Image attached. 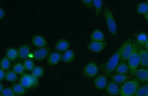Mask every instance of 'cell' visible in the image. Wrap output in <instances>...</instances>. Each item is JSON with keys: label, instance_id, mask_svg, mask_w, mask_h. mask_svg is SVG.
Masks as SVG:
<instances>
[{"label": "cell", "instance_id": "6da1fadb", "mask_svg": "<svg viewBox=\"0 0 148 96\" xmlns=\"http://www.w3.org/2000/svg\"><path fill=\"white\" fill-rule=\"evenodd\" d=\"M125 44V42L124 43L119 49L103 65V71L107 76H109L115 70L116 67L118 65L120 59L121 58V52H122Z\"/></svg>", "mask_w": 148, "mask_h": 96}, {"label": "cell", "instance_id": "7a4b0ae2", "mask_svg": "<svg viewBox=\"0 0 148 96\" xmlns=\"http://www.w3.org/2000/svg\"><path fill=\"white\" fill-rule=\"evenodd\" d=\"M129 70L132 75H135L140 64L139 48L136 43H133L132 53L127 60Z\"/></svg>", "mask_w": 148, "mask_h": 96}, {"label": "cell", "instance_id": "3957f363", "mask_svg": "<svg viewBox=\"0 0 148 96\" xmlns=\"http://www.w3.org/2000/svg\"><path fill=\"white\" fill-rule=\"evenodd\" d=\"M139 86V84L136 80L126 81L123 84L120 89V96H133Z\"/></svg>", "mask_w": 148, "mask_h": 96}, {"label": "cell", "instance_id": "277c9868", "mask_svg": "<svg viewBox=\"0 0 148 96\" xmlns=\"http://www.w3.org/2000/svg\"><path fill=\"white\" fill-rule=\"evenodd\" d=\"M104 15L110 33L113 36H116L117 34V25L112 12L108 8H105L104 10Z\"/></svg>", "mask_w": 148, "mask_h": 96}, {"label": "cell", "instance_id": "5b68a950", "mask_svg": "<svg viewBox=\"0 0 148 96\" xmlns=\"http://www.w3.org/2000/svg\"><path fill=\"white\" fill-rule=\"evenodd\" d=\"M20 83L26 89H30L38 86L39 81L32 74H24L21 77Z\"/></svg>", "mask_w": 148, "mask_h": 96}, {"label": "cell", "instance_id": "8992f818", "mask_svg": "<svg viewBox=\"0 0 148 96\" xmlns=\"http://www.w3.org/2000/svg\"><path fill=\"white\" fill-rule=\"evenodd\" d=\"M98 73V68L96 63L91 62L84 67L83 74L86 77L92 78L95 77Z\"/></svg>", "mask_w": 148, "mask_h": 96}, {"label": "cell", "instance_id": "52a82bcc", "mask_svg": "<svg viewBox=\"0 0 148 96\" xmlns=\"http://www.w3.org/2000/svg\"><path fill=\"white\" fill-rule=\"evenodd\" d=\"M49 50L46 47L40 48L35 50L33 53V58L38 61H41L48 56Z\"/></svg>", "mask_w": 148, "mask_h": 96}, {"label": "cell", "instance_id": "ba28073f", "mask_svg": "<svg viewBox=\"0 0 148 96\" xmlns=\"http://www.w3.org/2000/svg\"><path fill=\"white\" fill-rule=\"evenodd\" d=\"M133 43L130 40L125 42V45L123 48L121 58L124 61H127L133 51Z\"/></svg>", "mask_w": 148, "mask_h": 96}, {"label": "cell", "instance_id": "9c48e42d", "mask_svg": "<svg viewBox=\"0 0 148 96\" xmlns=\"http://www.w3.org/2000/svg\"><path fill=\"white\" fill-rule=\"evenodd\" d=\"M106 46V43L102 42H91L88 44L87 48L88 50L98 53L101 52Z\"/></svg>", "mask_w": 148, "mask_h": 96}, {"label": "cell", "instance_id": "30bf717a", "mask_svg": "<svg viewBox=\"0 0 148 96\" xmlns=\"http://www.w3.org/2000/svg\"><path fill=\"white\" fill-rule=\"evenodd\" d=\"M32 42L35 46L39 48L45 47L47 44L46 39L43 36L39 35L33 37L32 39Z\"/></svg>", "mask_w": 148, "mask_h": 96}, {"label": "cell", "instance_id": "8fae6325", "mask_svg": "<svg viewBox=\"0 0 148 96\" xmlns=\"http://www.w3.org/2000/svg\"><path fill=\"white\" fill-rule=\"evenodd\" d=\"M18 57L21 59H26L30 55L31 49L29 46L26 44L22 45L18 48Z\"/></svg>", "mask_w": 148, "mask_h": 96}, {"label": "cell", "instance_id": "7c38bea8", "mask_svg": "<svg viewBox=\"0 0 148 96\" xmlns=\"http://www.w3.org/2000/svg\"><path fill=\"white\" fill-rule=\"evenodd\" d=\"M61 55L59 52H52L49 55L47 59L49 65L54 66L57 65L62 59Z\"/></svg>", "mask_w": 148, "mask_h": 96}, {"label": "cell", "instance_id": "4fadbf2b", "mask_svg": "<svg viewBox=\"0 0 148 96\" xmlns=\"http://www.w3.org/2000/svg\"><path fill=\"white\" fill-rule=\"evenodd\" d=\"M106 91L109 95L115 96L120 93V89L117 84L114 82H110L107 85Z\"/></svg>", "mask_w": 148, "mask_h": 96}, {"label": "cell", "instance_id": "5bb4252c", "mask_svg": "<svg viewBox=\"0 0 148 96\" xmlns=\"http://www.w3.org/2000/svg\"><path fill=\"white\" fill-rule=\"evenodd\" d=\"M94 84L96 88L99 89H103L107 86V80L105 76H99L94 81Z\"/></svg>", "mask_w": 148, "mask_h": 96}, {"label": "cell", "instance_id": "9a60e30c", "mask_svg": "<svg viewBox=\"0 0 148 96\" xmlns=\"http://www.w3.org/2000/svg\"><path fill=\"white\" fill-rule=\"evenodd\" d=\"M70 47L69 42L65 39H61L58 41L55 44V48L59 52H65Z\"/></svg>", "mask_w": 148, "mask_h": 96}, {"label": "cell", "instance_id": "2e32d148", "mask_svg": "<svg viewBox=\"0 0 148 96\" xmlns=\"http://www.w3.org/2000/svg\"><path fill=\"white\" fill-rule=\"evenodd\" d=\"M140 81L148 82V69L146 68H140L136 71L135 75Z\"/></svg>", "mask_w": 148, "mask_h": 96}, {"label": "cell", "instance_id": "e0dca14e", "mask_svg": "<svg viewBox=\"0 0 148 96\" xmlns=\"http://www.w3.org/2000/svg\"><path fill=\"white\" fill-rule=\"evenodd\" d=\"M75 52L71 50L68 49L64 52L62 57V61L66 63H69L72 62L75 59Z\"/></svg>", "mask_w": 148, "mask_h": 96}, {"label": "cell", "instance_id": "ac0fdd59", "mask_svg": "<svg viewBox=\"0 0 148 96\" xmlns=\"http://www.w3.org/2000/svg\"><path fill=\"white\" fill-rule=\"evenodd\" d=\"M90 38L92 42H102L105 39V36L100 30L96 29L91 33Z\"/></svg>", "mask_w": 148, "mask_h": 96}, {"label": "cell", "instance_id": "d6986e66", "mask_svg": "<svg viewBox=\"0 0 148 96\" xmlns=\"http://www.w3.org/2000/svg\"><path fill=\"white\" fill-rule=\"evenodd\" d=\"M140 64L143 66L148 67V51L139 48Z\"/></svg>", "mask_w": 148, "mask_h": 96}, {"label": "cell", "instance_id": "ffe728a7", "mask_svg": "<svg viewBox=\"0 0 148 96\" xmlns=\"http://www.w3.org/2000/svg\"><path fill=\"white\" fill-rule=\"evenodd\" d=\"M6 57L10 61H14L18 57V51L14 48H8L6 52Z\"/></svg>", "mask_w": 148, "mask_h": 96}, {"label": "cell", "instance_id": "44dd1931", "mask_svg": "<svg viewBox=\"0 0 148 96\" xmlns=\"http://www.w3.org/2000/svg\"><path fill=\"white\" fill-rule=\"evenodd\" d=\"M128 78V77L126 75L120 74H114L112 77V79L113 82L117 84L125 82Z\"/></svg>", "mask_w": 148, "mask_h": 96}, {"label": "cell", "instance_id": "7402d4cb", "mask_svg": "<svg viewBox=\"0 0 148 96\" xmlns=\"http://www.w3.org/2000/svg\"><path fill=\"white\" fill-rule=\"evenodd\" d=\"M12 88L14 93L18 96L23 95L26 93V88L21 85L20 83L14 84Z\"/></svg>", "mask_w": 148, "mask_h": 96}, {"label": "cell", "instance_id": "603a6c76", "mask_svg": "<svg viewBox=\"0 0 148 96\" xmlns=\"http://www.w3.org/2000/svg\"><path fill=\"white\" fill-rule=\"evenodd\" d=\"M129 70V66L125 62L120 63L118 64L115 69V71L117 74H125Z\"/></svg>", "mask_w": 148, "mask_h": 96}, {"label": "cell", "instance_id": "cb8c5ba5", "mask_svg": "<svg viewBox=\"0 0 148 96\" xmlns=\"http://www.w3.org/2000/svg\"><path fill=\"white\" fill-rule=\"evenodd\" d=\"M92 1L96 16L99 17L102 12L103 1L101 0H93Z\"/></svg>", "mask_w": 148, "mask_h": 96}, {"label": "cell", "instance_id": "d4e9b609", "mask_svg": "<svg viewBox=\"0 0 148 96\" xmlns=\"http://www.w3.org/2000/svg\"><path fill=\"white\" fill-rule=\"evenodd\" d=\"M136 12L140 15H145L148 12V5L145 3H141L137 6Z\"/></svg>", "mask_w": 148, "mask_h": 96}, {"label": "cell", "instance_id": "484cf974", "mask_svg": "<svg viewBox=\"0 0 148 96\" xmlns=\"http://www.w3.org/2000/svg\"><path fill=\"white\" fill-rule=\"evenodd\" d=\"M148 94V84L139 87L133 96H147Z\"/></svg>", "mask_w": 148, "mask_h": 96}, {"label": "cell", "instance_id": "4316f807", "mask_svg": "<svg viewBox=\"0 0 148 96\" xmlns=\"http://www.w3.org/2000/svg\"><path fill=\"white\" fill-rule=\"evenodd\" d=\"M136 40L137 43L141 46H145V43L148 40L147 35L146 33H139L137 35Z\"/></svg>", "mask_w": 148, "mask_h": 96}, {"label": "cell", "instance_id": "83f0119b", "mask_svg": "<svg viewBox=\"0 0 148 96\" xmlns=\"http://www.w3.org/2000/svg\"><path fill=\"white\" fill-rule=\"evenodd\" d=\"M25 70L23 64L21 63H17L14 64L13 67V71L17 74H23Z\"/></svg>", "mask_w": 148, "mask_h": 96}, {"label": "cell", "instance_id": "f1b7e54d", "mask_svg": "<svg viewBox=\"0 0 148 96\" xmlns=\"http://www.w3.org/2000/svg\"><path fill=\"white\" fill-rule=\"evenodd\" d=\"M5 78L9 82H14L16 81L18 76L14 71H9L6 73Z\"/></svg>", "mask_w": 148, "mask_h": 96}, {"label": "cell", "instance_id": "f546056e", "mask_svg": "<svg viewBox=\"0 0 148 96\" xmlns=\"http://www.w3.org/2000/svg\"><path fill=\"white\" fill-rule=\"evenodd\" d=\"M44 74V69L42 67L39 66L35 67L32 71V74L37 78L42 77Z\"/></svg>", "mask_w": 148, "mask_h": 96}, {"label": "cell", "instance_id": "4dcf8cb0", "mask_svg": "<svg viewBox=\"0 0 148 96\" xmlns=\"http://www.w3.org/2000/svg\"><path fill=\"white\" fill-rule=\"evenodd\" d=\"M10 60L6 57L2 58L0 63L1 69L5 71L8 69L10 66Z\"/></svg>", "mask_w": 148, "mask_h": 96}, {"label": "cell", "instance_id": "1f68e13d", "mask_svg": "<svg viewBox=\"0 0 148 96\" xmlns=\"http://www.w3.org/2000/svg\"><path fill=\"white\" fill-rule=\"evenodd\" d=\"M1 96H18L14 93L12 89L10 87H6L0 93Z\"/></svg>", "mask_w": 148, "mask_h": 96}, {"label": "cell", "instance_id": "d6a6232c", "mask_svg": "<svg viewBox=\"0 0 148 96\" xmlns=\"http://www.w3.org/2000/svg\"><path fill=\"white\" fill-rule=\"evenodd\" d=\"M25 69L27 71H32L35 67V64L34 61L31 60H26L23 64Z\"/></svg>", "mask_w": 148, "mask_h": 96}, {"label": "cell", "instance_id": "836d02e7", "mask_svg": "<svg viewBox=\"0 0 148 96\" xmlns=\"http://www.w3.org/2000/svg\"><path fill=\"white\" fill-rule=\"evenodd\" d=\"M82 1L84 5L89 8L94 7L93 1L92 0H82Z\"/></svg>", "mask_w": 148, "mask_h": 96}, {"label": "cell", "instance_id": "e575fe53", "mask_svg": "<svg viewBox=\"0 0 148 96\" xmlns=\"http://www.w3.org/2000/svg\"><path fill=\"white\" fill-rule=\"evenodd\" d=\"M6 74V73H5V70L1 68V69H0V81H2L5 78Z\"/></svg>", "mask_w": 148, "mask_h": 96}, {"label": "cell", "instance_id": "d590c367", "mask_svg": "<svg viewBox=\"0 0 148 96\" xmlns=\"http://www.w3.org/2000/svg\"><path fill=\"white\" fill-rule=\"evenodd\" d=\"M5 14V10L1 8L0 9V19L2 20L4 17Z\"/></svg>", "mask_w": 148, "mask_h": 96}, {"label": "cell", "instance_id": "8d00e7d4", "mask_svg": "<svg viewBox=\"0 0 148 96\" xmlns=\"http://www.w3.org/2000/svg\"><path fill=\"white\" fill-rule=\"evenodd\" d=\"M145 46L146 48V50L148 51V40L147 41L146 43H145Z\"/></svg>", "mask_w": 148, "mask_h": 96}, {"label": "cell", "instance_id": "74e56055", "mask_svg": "<svg viewBox=\"0 0 148 96\" xmlns=\"http://www.w3.org/2000/svg\"><path fill=\"white\" fill-rule=\"evenodd\" d=\"M3 89L4 88L3 85L2 84H0V92L2 91Z\"/></svg>", "mask_w": 148, "mask_h": 96}, {"label": "cell", "instance_id": "f35d334b", "mask_svg": "<svg viewBox=\"0 0 148 96\" xmlns=\"http://www.w3.org/2000/svg\"><path fill=\"white\" fill-rule=\"evenodd\" d=\"M145 19L148 22V12L145 15Z\"/></svg>", "mask_w": 148, "mask_h": 96}, {"label": "cell", "instance_id": "ab89813d", "mask_svg": "<svg viewBox=\"0 0 148 96\" xmlns=\"http://www.w3.org/2000/svg\"><path fill=\"white\" fill-rule=\"evenodd\" d=\"M104 96H109L107 95H104Z\"/></svg>", "mask_w": 148, "mask_h": 96}, {"label": "cell", "instance_id": "60d3db41", "mask_svg": "<svg viewBox=\"0 0 148 96\" xmlns=\"http://www.w3.org/2000/svg\"><path fill=\"white\" fill-rule=\"evenodd\" d=\"M147 5H148V1H147Z\"/></svg>", "mask_w": 148, "mask_h": 96}, {"label": "cell", "instance_id": "b9f144b4", "mask_svg": "<svg viewBox=\"0 0 148 96\" xmlns=\"http://www.w3.org/2000/svg\"><path fill=\"white\" fill-rule=\"evenodd\" d=\"M147 96H148V94H147Z\"/></svg>", "mask_w": 148, "mask_h": 96}]
</instances>
